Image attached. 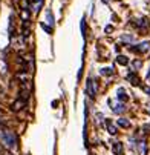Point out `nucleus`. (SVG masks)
Listing matches in <instances>:
<instances>
[{
	"label": "nucleus",
	"mask_w": 150,
	"mask_h": 155,
	"mask_svg": "<svg viewBox=\"0 0 150 155\" xmlns=\"http://www.w3.org/2000/svg\"><path fill=\"white\" fill-rule=\"evenodd\" d=\"M135 25L139 26V28H146V26H149V22L147 19H141V20H135Z\"/></svg>",
	"instance_id": "obj_7"
},
{
	"label": "nucleus",
	"mask_w": 150,
	"mask_h": 155,
	"mask_svg": "<svg viewBox=\"0 0 150 155\" xmlns=\"http://www.w3.org/2000/svg\"><path fill=\"white\" fill-rule=\"evenodd\" d=\"M118 124H120L121 127H129V126H130L129 120H126V118H120V120H118Z\"/></svg>",
	"instance_id": "obj_10"
},
{
	"label": "nucleus",
	"mask_w": 150,
	"mask_h": 155,
	"mask_svg": "<svg viewBox=\"0 0 150 155\" xmlns=\"http://www.w3.org/2000/svg\"><path fill=\"white\" fill-rule=\"evenodd\" d=\"M112 151L115 152L117 155H122V152H124V144H122V143H115L112 146Z\"/></svg>",
	"instance_id": "obj_4"
},
{
	"label": "nucleus",
	"mask_w": 150,
	"mask_h": 155,
	"mask_svg": "<svg viewBox=\"0 0 150 155\" xmlns=\"http://www.w3.org/2000/svg\"><path fill=\"white\" fill-rule=\"evenodd\" d=\"M122 40H124V42H133V35H122Z\"/></svg>",
	"instance_id": "obj_13"
},
{
	"label": "nucleus",
	"mask_w": 150,
	"mask_h": 155,
	"mask_svg": "<svg viewBox=\"0 0 150 155\" xmlns=\"http://www.w3.org/2000/svg\"><path fill=\"white\" fill-rule=\"evenodd\" d=\"M141 65H143L141 61H136V60L133 61V68H135V69H139V68H141Z\"/></svg>",
	"instance_id": "obj_16"
},
{
	"label": "nucleus",
	"mask_w": 150,
	"mask_h": 155,
	"mask_svg": "<svg viewBox=\"0 0 150 155\" xmlns=\"http://www.w3.org/2000/svg\"><path fill=\"white\" fill-rule=\"evenodd\" d=\"M107 131H109V134H110V135H115V134H117V129H115V126H113L110 121H107Z\"/></svg>",
	"instance_id": "obj_9"
},
{
	"label": "nucleus",
	"mask_w": 150,
	"mask_h": 155,
	"mask_svg": "<svg viewBox=\"0 0 150 155\" xmlns=\"http://www.w3.org/2000/svg\"><path fill=\"white\" fill-rule=\"evenodd\" d=\"M117 94H118V100H120V102H126V100H127V92H126V91L122 89V88L118 89Z\"/></svg>",
	"instance_id": "obj_5"
},
{
	"label": "nucleus",
	"mask_w": 150,
	"mask_h": 155,
	"mask_svg": "<svg viewBox=\"0 0 150 155\" xmlns=\"http://www.w3.org/2000/svg\"><path fill=\"white\" fill-rule=\"evenodd\" d=\"M22 17H23L25 20H28V17H29V12H28V11H23V12H22Z\"/></svg>",
	"instance_id": "obj_18"
},
{
	"label": "nucleus",
	"mask_w": 150,
	"mask_h": 155,
	"mask_svg": "<svg viewBox=\"0 0 150 155\" xmlns=\"http://www.w3.org/2000/svg\"><path fill=\"white\" fill-rule=\"evenodd\" d=\"M23 106H25V102L23 100H19V102H15L12 105V111H19V109H22Z\"/></svg>",
	"instance_id": "obj_8"
},
{
	"label": "nucleus",
	"mask_w": 150,
	"mask_h": 155,
	"mask_svg": "<svg viewBox=\"0 0 150 155\" xmlns=\"http://www.w3.org/2000/svg\"><path fill=\"white\" fill-rule=\"evenodd\" d=\"M110 106H112V111L115 112V114H121V112L126 109V106L121 105V103H112V102H110Z\"/></svg>",
	"instance_id": "obj_3"
},
{
	"label": "nucleus",
	"mask_w": 150,
	"mask_h": 155,
	"mask_svg": "<svg viewBox=\"0 0 150 155\" xmlns=\"http://www.w3.org/2000/svg\"><path fill=\"white\" fill-rule=\"evenodd\" d=\"M112 72H113V69H110V68L101 69V74H103V75H112Z\"/></svg>",
	"instance_id": "obj_12"
},
{
	"label": "nucleus",
	"mask_w": 150,
	"mask_h": 155,
	"mask_svg": "<svg viewBox=\"0 0 150 155\" xmlns=\"http://www.w3.org/2000/svg\"><path fill=\"white\" fill-rule=\"evenodd\" d=\"M81 32H83V37H84V32H86V26H84V20H81Z\"/></svg>",
	"instance_id": "obj_19"
},
{
	"label": "nucleus",
	"mask_w": 150,
	"mask_h": 155,
	"mask_svg": "<svg viewBox=\"0 0 150 155\" xmlns=\"http://www.w3.org/2000/svg\"><path fill=\"white\" fill-rule=\"evenodd\" d=\"M147 49H149V43H141V45H138L136 48H133V51H136V52H144Z\"/></svg>",
	"instance_id": "obj_6"
},
{
	"label": "nucleus",
	"mask_w": 150,
	"mask_h": 155,
	"mask_svg": "<svg viewBox=\"0 0 150 155\" xmlns=\"http://www.w3.org/2000/svg\"><path fill=\"white\" fill-rule=\"evenodd\" d=\"M144 89H146V92H147V94H150V88H144Z\"/></svg>",
	"instance_id": "obj_20"
},
{
	"label": "nucleus",
	"mask_w": 150,
	"mask_h": 155,
	"mask_svg": "<svg viewBox=\"0 0 150 155\" xmlns=\"http://www.w3.org/2000/svg\"><path fill=\"white\" fill-rule=\"evenodd\" d=\"M28 5H29L28 0H22V6H23V10H26V8H28Z\"/></svg>",
	"instance_id": "obj_17"
},
{
	"label": "nucleus",
	"mask_w": 150,
	"mask_h": 155,
	"mask_svg": "<svg viewBox=\"0 0 150 155\" xmlns=\"http://www.w3.org/2000/svg\"><path fill=\"white\" fill-rule=\"evenodd\" d=\"M139 149H141V154H143V155L146 154V143H144V141L139 143Z\"/></svg>",
	"instance_id": "obj_14"
},
{
	"label": "nucleus",
	"mask_w": 150,
	"mask_h": 155,
	"mask_svg": "<svg viewBox=\"0 0 150 155\" xmlns=\"http://www.w3.org/2000/svg\"><path fill=\"white\" fill-rule=\"evenodd\" d=\"M2 138H3V143H5L9 149H14L15 146H17V137H15L12 132H3Z\"/></svg>",
	"instance_id": "obj_1"
},
{
	"label": "nucleus",
	"mask_w": 150,
	"mask_h": 155,
	"mask_svg": "<svg viewBox=\"0 0 150 155\" xmlns=\"http://www.w3.org/2000/svg\"><path fill=\"white\" fill-rule=\"evenodd\" d=\"M117 61L120 63V65H127V63H129V58L124 57V56H120V57L117 58Z\"/></svg>",
	"instance_id": "obj_11"
},
{
	"label": "nucleus",
	"mask_w": 150,
	"mask_h": 155,
	"mask_svg": "<svg viewBox=\"0 0 150 155\" xmlns=\"http://www.w3.org/2000/svg\"><path fill=\"white\" fill-rule=\"evenodd\" d=\"M86 91H87V94H89L91 98H95L96 97V91H98V83H96L93 78H89L87 83H86Z\"/></svg>",
	"instance_id": "obj_2"
},
{
	"label": "nucleus",
	"mask_w": 150,
	"mask_h": 155,
	"mask_svg": "<svg viewBox=\"0 0 150 155\" xmlns=\"http://www.w3.org/2000/svg\"><path fill=\"white\" fill-rule=\"evenodd\" d=\"M46 15H48V20H49V23L52 25V23H54V17H52V14H51V11H48V14H46Z\"/></svg>",
	"instance_id": "obj_15"
}]
</instances>
